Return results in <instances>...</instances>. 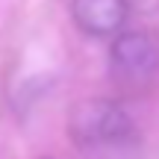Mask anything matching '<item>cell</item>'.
<instances>
[{
    "label": "cell",
    "mask_w": 159,
    "mask_h": 159,
    "mask_svg": "<svg viewBox=\"0 0 159 159\" xmlns=\"http://www.w3.org/2000/svg\"><path fill=\"white\" fill-rule=\"evenodd\" d=\"M68 133L83 150H115L136 139L133 118L115 100H83L68 118Z\"/></svg>",
    "instance_id": "6da1fadb"
},
{
    "label": "cell",
    "mask_w": 159,
    "mask_h": 159,
    "mask_svg": "<svg viewBox=\"0 0 159 159\" xmlns=\"http://www.w3.org/2000/svg\"><path fill=\"white\" fill-rule=\"evenodd\" d=\"M109 71L115 85L144 91L159 77V35L148 30H121L109 50Z\"/></svg>",
    "instance_id": "7a4b0ae2"
},
{
    "label": "cell",
    "mask_w": 159,
    "mask_h": 159,
    "mask_svg": "<svg viewBox=\"0 0 159 159\" xmlns=\"http://www.w3.org/2000/svg\"><path fill=\"white\" fill-rule=\"evenodd\" d=\"M71 18L89 35H118L130 21V0H71Z\"/></svg>",
    "instance_id": "3957f363"
}]
</instances>
